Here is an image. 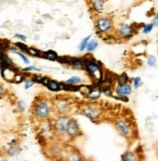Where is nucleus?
<instances>
[{"label":"nucleus","instance_id":"31","mask_svg":"<svg viewBox=\"0 0 158 161\" xmlns=\"http://www.w3.org/2000/svg\"><path fill=\"white\" fill-rule=\"evenodd\" d=\"M66 82L67 83H69V84H80L83 82V78L74 75V76H71L69 79H67Z\"/></svg>","mask_w":158,"mask_h":161},{"label":"nucleus","instance_id":"33","mask_svg":"<svg viewBox=\"0 0 158 161\" xmlns=\"http://www.w3.org/2000/svg\"><path fill=\"white\" fill-rule=\"evenodd\" d=\"M146 63H147V64H148V67H154L156 66V63H157L156 57H155V56H153V55H149V56H147Z\"/></svg>","mask_w":158,"mask_h":161},{"label":"nucleus","instance_id":"4","mask_svg":"<svg viewBox=\"0 0 158 161\" xmlns=\"http://www.w3.org/2000/svg\"><path fill=\"white\" fill-rule=\"evenodd\" d=\"M81 113L87 118L95 121L101 116L103 110H101V108L100 105L96 104H87L81 108Z\"/></svg>","mask_w":158,"mask_h":161},{"label":"nucleus","instance_id":"13","mask_svg":"<svg viewBox=\"0 0 158 161\" xmlns=\"http://www.w3.org/2000/svg\"><path fill=\"white\" fill-rule=\"evenodd\" d=\"M105 0H92L91 1V8L94 13L101 14L105 8Z\"/></svg>","mask_w":158,"mask_h":161},{"label":"nucleus","instance_id":"10","mask_svg":"<svg viewBox=\"0 0 158 161\" xmlns=\"http://www.w3.org/2000/svg\"><path fill=\"white\" fill-rule=\"evenodd\" d=\"M18 71H20V70H19L16 66L9 67L4 68V70H0L2 78L4 80H6L7 82H10V83H12V82H13L14 76H15V74Z\"/></svg>","mask_w":158,"mask_h":161},{"label":"nucleus","instance_id":"41","mask_svg":"<svg viewBox=\"0 0 158 161\" xmlns=\"http://www.w3.org/2000/svg\"><path fill=\"white\" fill-rule=\"evenodd\" d=\"M9 51H10L11 53H14V54H16L18 51H19V49L16 47V46L15 45H13V46H11V47H10V49H9Z\"/></svg>","mask_w":158,"mask_h":161},{"label":"nucleus","instance_id":"21","mask_svg":"<svg viewBox=\"0 0 158 161\" xmlns=\"http://www.w3.org/2000/svg\"><path fill=\"white\" fill-rule=\"evenodd\" d=\"M130 83H131L133 88L136 90H138L139 88H141V87L143 86V81H142V78L140 76L131 77L130 78Z\"/></svg>","mask_w":158,"mask_h":161},{"label":"nucleus","instance_id":"7","mask_svg":"<svg viewBox=\"0 0 158 161\" xmlns=\"http://www.w3.org/2000/svg\"><path fill=\"white\" fill-rule=\"evenodd\" d=\"M66 135L68 136L69 138H71V139H74V138H77V137L82 135V131L80 129V126H79L78 122L75 120V119L70 118V120H69V122L67 124V127Z\"/></svg>","mask_w":158,"mask_h":161},{"label":"nucleus","instance_id":"40","mask_svg":"<svg viewBox=\"0 0 158 161\" xmlns=\"http://www.w3.org/2000/svg\"><path fill=\"white\" fill-rule=\"evenodd\" d=\"M151 22H152L154 26H157V25H158V15H157V14H155V15H154V18L152 19Z\"/></svg>","mask_w":158,"mask_h":161},{"label":"nucleus","instance_id":"12","mask_svg":"<svg viewBox=\"0 0 158 161\" xmlns=\"http://www.w3.org/2000/svg\"><path fill=\"white\" fill-rule=\"evenodd\" d=\"M101 94H103V93H101L100 87L93 86L91 88V90L89 91V93H88L85 97H86L87 100L91 101V102H94V101H97L98 99L100 98Z\"/></svg>","mask_w":158,"mask_h":161},{"label":"nucleus","instance_id":"43","mask_svg":"<svg viewBox=\"0 0 158 161\" xmlns=\"http://www.w3.org/2000/svg\"><path fill=\"white\" fill-rule=\"evenodd\" d=\"M7 3H10V4H17L16 0H7Z\"/></svg>","mask_w":158,"mask_h":161},{"label":"nucleus","instance_id":"15","mask_svg":"<svg viewBox=\"0 0 158 161\" xmlns=\"http://www.w3.org/2000/svg\"><path fill=\"white\" fill-rule=\"evenodd\" d=\"M30 78H31L32 80H33L34 83L41 84V85H43V86H46L48 80L50 79L49 77L45 76V75H41V74H31Z\"/></svg>","mask_w":158,"mask_h":161},{"label":"nucleus","instance_id":"14","mask_svg":"<svg viewBox=\"0 0 158 161\" xmlns=\"http://www.w3.org/2000/svg\"><path fill=\"white\" fill-rule=\"evenodd\" d=\"M61 91L64 92H78L79 91V84H69L67 82H60Z\"/></svg>","mask_w":158,"mask_h":161},{"label":"nucleus","instance_id":"16","mask_svg":"<svg viewBox=\"0 0 158 161\" xmlns=\"http://www.w3.org/2000/svg\"><path fill=\"white\" fill-rule=\"evenodd\" d=\"M45 87L51 92H60V91H61L60 82L57 81V80H55V79H49Z\"/></svg>","mask_w":158,"mask_h":161},{"label":"nucleus","instance_id":"27","mask_svg":"<svg viewBox=\"0 0 158 161\" xmlns=\"http://www.w3.org/2000/svg\"><path fill=\"white\" fill-rule=\"evenodd\" d=\"M91 37H92L91 35H88L87 37L83 38V39L81 40V42L79 43V45H78V51H79V52H84V51H85L87 43H88V41L91 39Z\"/></svg>","mask_w":158,"mask_h":161},{"label":"nucleus","instance_id":"26","mask_svg":"<svg viewBox=\"0 0 158 161\" xmlns=\"http://www.w3.org/2000/svg\"><path fill=\"white\" fill-rule=\"evenodd\" d=\"M67 160H69V161H80V160H83V157L81 156L80 153L76 152L75 150L71 151V152H69L67 156Z\"/></svg>","mask_w":158,"mask_h":161},{"label":"nucleus","instance_id":"35","mask_svg":"<svg viewBox=\"0 0 158 161\" xmlns=\"http://www.w3.org/2000/svg\"><path fill=\"white\" fill-rule=\"evenodd\" d=\"M16 107H17V109L20 112H25L26 109V104L25 101H19V102L17 103Z\"/></svg>","mask_w":158,"mask_h":161},{"label":"nucleus","instance_id":"23","mask_svg":"<svg viewBox=\"0 0 158 161\" xmlns=\"http://www.w3.org/2000/svg\"><path fill=\"white\" fill-rule=\"evenodd\" d=\"M130 82V76L126 72H122L121 74L117 75V79H116V83L117 84H126Z\"/></svg>","mask_w":158,"mask_h":161},{"label":"nucleus","instance_id":"25","mask_svg":"<svg viewBox=\"0 0 158 161\" xmlns=\"http://www.w3.org/2000/svg\"><path fill=\"white\" fill-rule=\"evenodd\" d=\"M26 75H25V72L24 71H22V72H20V71H18L16 74H15V76H14V79H13V82L12 83H14V84H21L22 82H24V80L26 79Z\"/></svg>","mask_w":158,"mask_h":161},{"label":"nucleus","instance_id":"2","mask_svg":"<svg viewBox=\"0 0 158 161\" xmlns=\"http://www.w3.org/2000/svg\"><path fill=\"white\" fill-rule=\"evenodd\" d=\"M69 120H70V117L67 114H61V115H58L56 117L52 122L54 134L59 137L66 135L67 127Z\"/></svg>","mask_w":158,"mask_h":161},{"label":"nucleus","instance_id":"3","mask_svg":"<svg viewBox=\"0 0 158 161\" xmlns=\"http://www.w3.org/2000/svg\"><path fill=\"white\" fill-rule=\"evenodd\" d=\"M97 31L101 34H109L113 30V22L108 16H100L95 20Z\"/></svg>","mask_w":158,"mask_h":161},{"label":"nucleus","instance_id":"34","mask_svg":"<svg viewBox=\"0 0 158 161\" xmlns=\"http://www.w3.org/2000/svg\"><path fill=\"white\" fill-rule=\"evenodd\" d=\"M35 83L33 82V80L31 79V78L29 77H26V79L24 80V88L26 89V90H29V89H30L31 87H33V85H34Z\"/></svg>","mask_w":158,"mask_h":161},{"label":"nucleus","instance_id":"42","mask_svg":"<svg viewBox=\"0 0 158 161\" xmlns=\"http://www.w3.org/2000/svg\"><path fill=\"white\" fill-rule=\"evenodd\" d=\"M3 94H4V88H3V86H2V84L0 83V98L3 96Z\"/></svg>","mask_w":158,"mask_h":161},{"label":"nucleus","instance_id":"11","mask_svg":"<svg viewBox=\"0 0 158 161\" xmlns=\"http://www.w3.org/2000/svg\"><path fill=\"white\" fill-rule=\"evenodd\" d=\"M116 79H117V74H116V73L108 70H104L103 80L105 83H108L113 87L116 83Z\"/></svg>","mask_w":158,"mask_h":161},{"label":"nucleus","instance_id":"28","mask_svg":"<svg viewBox=\"0 0 158 161\" xmlns=\"http://www.w3.org/2000/svg\"><path fill=\"white\" fill-rule=\"evenodd\" d=\"M11 46L12 45H11L10 40H8V39H0V48H1L3 51H5L7 53Z\"/></svg>","mask_w":158,"mask_h":161},{"label":"nucleus","instance_id":"37","mask_svg":"<svg viewBox=\"0 0 158 161\" xmlns=\"http://www.w3.org/2000/svg\"><path fill=\"white\" fill-rule=\"evenodd\" d=\"M19 57H20L22 60V62H24L26 64H29V63H30V61H29V57L26 56V54H24V53H22V52H20V51H18L17 53H16Z\"/></svg>","mask_w":158,"mask_h":161},{"label":"nucleus","instance_id":"22","mask_svg":"<svg viewBox=\"0 0 158 161\" xmlns=\"http://www.w3.org/2000/svg\"><path fill=\"white\" fill-rule=\"evenodd\" d=\"M14 45H15L16 47L19 49V51H20V52L24 53L26 55H29V47L26 44H25L24 42H22V41H19V42H16Z\"/></svg>","mask_w":158,"mask_h":161},{"label":"nucleus","instance_id":"24","mask_svg":"<svg viewBox=\"0 0 158 161\" xmlns=\"http://www.w3.org/2000/svg\"><path fill=\"white\" fill-rule=\"evenodd\" d=\"M121 159L124 161H135V160H138L139 158L137 154L133 152V151H127V152H125L121 156Z\"/></svg>","mask_w":158,"mask_h":161},{"label":"nucleus","instance_id":"36","mask_svg":"<svg viewBox=\"0 0 158 161\" xmlns=\"http://www.w3.org/2000/svg\"><path fill=\"white\" fill-rule=\"evenodd\" d=\"M111 98H113L115 100H118V101H122L124 103H128L129 102V98L128 96H122V95H116V94H113Z\"/></svg>","mask_w":158,"mask_h":161},{"label":"nucleus","instance_id":"8","mask_svg":"<svg viewBox=\"0 0 158 161\" xmlns=\"http://www.w3.org/2000/svg\"><path fill=\"white\" fill-rule=\"evenodd\" d=\"M69 104L67 100L64 99H59L56 100L54 104H53V110L58 114V115H61V114H67L69 110Z\"/></svg>","mask_w":158,"mask_h":161},{"label":"nucleus","instance_id":"19","mask_svg":"<svg viewBox=\"0 0 158 161\" xmlns=\"http://www.w3.org/2000/svg\"><path fill=\"white\" fill-rule=\"evenodd\" d=\"M21 150H22L21 146L18 144H11V146L7 149V154L10 156H18L21 153Z\"/></svg>","mask_w":158,"mask_h":161},{"label":"nucleus","instance_id":"5","mask_svg":"<svg viewBox=\"0 0 158 161\" xmlns=\"http://www.w3.org/2000/svg\"><path fill=\"white\" fill-rule=\"evenodd\" d=\"M114 128L117 133L124 138H129L132 135V129L128 121L124 119H118L114 122Z\"/></svg>","mask_w":158,"mask_h":161},{"label":"nucleus","instance_id":"39","mask_svg":"<svg viewBox=\"0 0 158 161\" xmlns=\"http://www.w3.org/2000/svg\"><path fill=\"white\" fill-rule=\"evenodd\" d=\"M14 37L17 38V39H20L22 42L26 41V36L25 34H22V33H16L15 35H14Z\"/></svg>","mask_w":158,"mask_h":161},{"label":"nucleus","instance_id":"1","mask_svg":"<svg viewBox=\"0 0 158 161\" xmlns=\"http://www.w3.org/2000/svg\"><path fill=\"white\" fill-rule=\"evenodd\" d=\"M53 110V104L47 100L37 101L33 107V114L39 120H47Z\"/></svg>","mask_w":158,"mask_h":161},{"label":"nucleus","instance_id":"30","mask_svg":"<svg viewBox=\"0 0 158 161\" xmlns=\"http://www.w3.org/2000/svg\"><path fill=\"white\" fill-rule=\"evenodd\" d=\"M60 64H63V66H69V63H70V57L69 56H59L57 61Z\"/></svg>","mask_w":158,"mask_h":161},{"label":"nucleus","instance_id":"29","mask_svg":"<svg viewBox=\"0 0 158 161\" xmlns=\"http://www.w3.org/2000/svg\"><path fill=\"white\" fill-rule=\"evenodd\" d=\"M29 55L36 58H43V52L35 47H29Z\"/></svg>","mask_w":158,"mask_h":161},{"label":"nucleus","instance_id":"20","mask_svg":"<svg viewBox=\"0 0 158 161\" xmlns=\"http://www.w3.org/2000/svg\"><path fill=\"white\" fill-rule=\"evenodd\" d=\"M58 57H59V55L56 51H54V50H48V51L43 52V58L42 59H46V60H49V61L56 62L57 61Z\"/></svg>","mask_w":158,"mask_h":161},{"label":"nucleus","instance_id":"9","mask_svg":"<svg viewBox=\"0 0 158 161\" xmlns=\"http://www.w3.org/2000/svg\"><path fill=\"white\" fill-rule=\"evenodd\" d=\"M113 92L116 95H122V96H129L132 94L133 92V87L131 83H126V84H117L115 83L113 86Z\"/></svg>","mask_w":158,"mask_h":161},{"label":"nucleus","instance_id":"32","mask_svg":"<svg viewBox=\"0 0 158 161\" xmlns=\"http://www.w3.org/2000/svg\"><path fill=\"white\" fill-rule=\"evenodd\" d=\"M154 26H153L152 22H149V24H145L143 25V26L142 27V29H143V34H148V33H150V32L152 31V29H154Z\"/></svg>","mask_w":158,"mask_h":161},{"label":"nucleus","instance_id":"6","mask_svg":"<svg viewBox=\"0 0 158 161\" xmlns=\"http://www.w3.org/2000/svg\"><path fill=\"white\" fill-rule=\"evenodd\" d=\"M116 33H117L118 37L122 39H131L137 33V30L132 26V25L121 24L116 29Z\"/></svg>","mask_w":158,"mask_h":161},{"label":"nucleus","instance_id":"38","mask_svg":"<svg viewBox=\"0 0 158 161\" xmlns=\"http://www.w3.org/2000/svg\"><path fill=\"white\" fill-rule=\"evenodd\" d=\"M22 71H25V72H30V71H40V70L38 67H36L34 66H27L26 67L22 68Z\"/></svg>","mask_w":158,"mask_h":161},{"label":"nucleus","instance_id":"17","mask_svg":"<svg viewBox=\"0 0 158 161\" xmlns=\"http://www.w3.org/2000/svg\"><path fill=\"white\" fill-rule=\"evenodd\" d=\"M69 67H72L73 70H83V63L81 58L78 57H70V63Z\"/></svg>","mask_w":158,"mask_h":161},{"label":"nucleus","instance_id":"18","mask_svg":"<svg viewBox=\"0 0 158 161\" xmlns=\"http://www.w3.org/2000/svg\"><path fill=\"white\" fill-rule=\"evenodd\" d=\"M98 47H99V41H98L97 39H90L87 43L85 51L92 54L93 52L96 51V50L98 49Z\"/></svg>","mask_w":158,"mask_h":161},{"label":"nucleus","instance_id":"44","mask_svg":"<svg viewBox=\"0 0 158 161\" xmlns=\"http://www.w3.org/2000/svg\"><path fill=\"white\" fill-rule=\"evenodd\" d=\"M43 18H44V19H52V17H51L50 15H44Z\"/></svg>","mask_w":158,"mask_h":161}]
</instances>
